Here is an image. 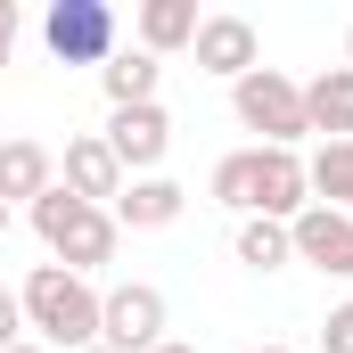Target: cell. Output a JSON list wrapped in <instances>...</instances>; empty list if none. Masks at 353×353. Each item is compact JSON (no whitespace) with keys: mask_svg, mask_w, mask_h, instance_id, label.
Here are the masks:
<instances>
[{"mask_svg":"<svg viewBox=\"0 0 353 353\" xmlns=\"http://www.w3.org/2000/svg\"><path fill=\"white\" fill-rule=\"evenodd\" d=\"M345 58H353V33H345Z\"/></svg>","mask_w":353,"mask_h":353,"instance_id":"4316f807","label":"cell"},{"mask_svg":"<svg viewBox=\"0 0 353 353\" xmlns=\"http://www.w3.org/2000/svg\"><path fill=\"white\" fill-rule=\"evenodd\" d=\"M197 0H140V50L148 58H173V50H189L197 41Z\"/></svg>","mask_w":353,"mask_h":353,"instance_id":"5bb4252c","label":"cell"},{"mask_svg":"<svg viewBox=\"0 0 353 353\" xmlns=\"http://www.w3.org/2000/svg\"><path fill=\"white\" fill-rule=\"evenodd\" d=\"M33 230H41V247H50L58 263L83 271V279H90L99 263H115V214L66 197V189H41V197H33Z\"/></svg>","mask_w":353,"mask_h":353,"instance_id":"7a4b0ae2","label":"cell"},{"mask_svg":"<svg viewBox=\"0 0 353 353\" xmlns=\"http://www.w3.org/2000/svg\"><path fill=\"white\" fill-rule=\"evenodd\" d=\"M99 345H115V353H157V345H165V296H157L148 279L107 288V296H99Z\"/></svg>","mask_w":353,"mask_h":353,"instance_id":"5b68a950","label":"cell"},{"mask_svg":"<svg viewBox=\"0 0 353 353\" xmlns=\"http://www.w3.org/2000/svg\"><path fill=\"white\" fill-rule=\"evenodd\" d=\"M0 239H8V205H0Z\"/></svg>","mask_w":353,"mask_h":353,"instance_id":"cb8c5ba5","label":"cell"},{"mask_svg":"<svg viewBox=\"0 0 353 353\" xmlns=\"http://www.w3.org/2000/svg\"><path fill=\"white\" fill-rule=\"evenodd\" d=\"M58 189L83 197V205H115V197H123V165H115V148H107L99 132L66 140V157H58Z\"/></svg>","mask_w":353,"mask_h":353,"instance_id":"ba28073f","label":"cell"},{"mask_svg":"<svg viewBox=\"0 0 353 353\" xmlns=\"http://www.w3.org/2000/svg\"><path fill=\"white\" fill-rule=\"evenodd\" d=\"M304 205H312L304 157H296V148H255V205H247V214H263V222H296Z\"/></svg>","mask_w":353,"mask_h":353,"instance_id":"52a82bcc","label":"cell"},{"mask_svg":"<svg viewBox=\"0 0 353 353\" xmlns=\"http://www.w3.org/2000/svg\"><path fill=\"white\" fill-rule=\"evenodd\" d=\"M157 74H165V58H148V50H115L107 66H99V83L115 107H148L157 99Z\"/></svg>","mask_w":353,"mask_h":353,"instance_id":"9a60e30c","label":"cell"},{"mask_svg":"<svg viewBox=\"0 0 353 353\" xmlns=\"http://www.w3.org/2000/svg\"><path fill=\"white\" fill-rule=\"evenodd\" d=\"M321 345H329V353H353V304H337V312L321 321Z\"/></svg>","mask_w":353,"mask_h":353,"instance_id":"d6986e66","label":"cell"},{"mask_svg":"<svg viewBox=\"0 0 353 353\" xmlns=\"http://www.w3.org/2000/svg\"><path fill=\"white\" fill-rule=\"evenodd\" d=\"M304 123L329 140H353V66H329L304 83Z\"/></svg>","mask_w":353,"mask_h":353,"instance_id":"4fadbf2b","label":"cell"},{"mask_svg":"<svg viewBox=\"0 0 353 353\" xmlns=\"http://www.w3.org/2000/svg\"><path fill=\"white\" fill-rule=\"evenodd\" d=\"M288 247H296V263H312V271H345L353 263V214L304 205V214L288 222Z\"/></svg>","mask_w":353,"mask_h":353,"instance_id":"9c48e42d","label":"cell"},{"mask_svg":"<svg viewBox=\"0 0 353 353\" xmlns=\"http://www.w3.org/2000/svg\"><path fill=\"white\" fill-rule=\"evenodd\" d=\"M41 189H58V157L41 140H0V205H33Z\"/></svg>","mask_w":353,"mask_h":353,"instance_id":"7c38bea8","label":"cell"},{"mask_svg":"<svg viewBox=\"0 0 353 353\" xmlns=\"http://www.w3.org/2000/svg\"><path fill=\"white\" fill-rule=\"evenodd\" d=\"M239 263H247V271H279V263H296V247H288V222L247 214V222H239Z\"/></svg>","mask_w":353,"mask_h":353,"instance_id":"e0dca14e","label":"cell"},{"mask_svg":"<svg viewBox=\"0 0 353 353\" xmlns=\"http://www.w3.org/2000/svg\"><path fill=\"white\" fill-rule=\"evenodd\" d=\"M255 353H288V345H255Z\"/></svg>","mask_w":353,"mask_h":353,"instance_id":"484cf974","label":"cell"},{"mask_svg":"<svg viewBox=\"0 0 353 353\" xmlns=\"http://www.w3.org/2000/svg\"><path fill=\"white\" fill-rule=\"evenodd\" d=\"M304 181H312V205L353 214V140H321V157L304 165Z\"/></svg>","mask_w":353,"mask_h":353,"instance_id":"2e32d148","label":"cell"},{"mask_svg":"<svg viewBox=\"0 0 353 353\" xmlns=\"http://www.w3.org/2000/svg\"><path fill=\"white\" fill-rule=\"evenodd\" d=\"M17 304H25V329H41V345H66V353L99 345V288L83 271L33 263V279L17 288Z\"/></svg>","mask_w":353,"mask_h":353,"instance_id":"6da1fadb","label":"cell"},{"mask_svg":"<svg viewBox=\"0 0 353 353\" xmlns=\"http://www.w3.org/2000/svg\"><path fill=\"white\" fill-rule=\"evenodd\" d=\"M157 353H197V345H173V337H165V345H157Z\"/></svg>","mask_w":353,"mask_h":353,"instance_id":"7402d4cb","label":"cell"},{"mask_svg":"<svg viewBox=\"0 0 353 353\" xmlns=\"http://www.w3.org/2000/svg\"><path fill=\"white\" fill-rule=\"evenodd\" d=\"M181 205H189V189L165 181V173H148V181H123V197H115L107 214H115V230H173Z\"/></svg>","mask_w":353,"mask_h":353,"instance_id":"8fae6325","label":"cell"},{"mask_svg":"<svg viewBox=\"0 0 353 353\" xmlns=\"http://www.w3.org/2000/svg\"><path fill=\"white\" fill-rule=\"evenodd\" d=\"M345 279H353V263H345Z\"/></svg>","mask_w":353,"mask_h":353,"instance_id":"83f0119b","label":"cell"},{"mask_svg":"<svg viewBox=\"0 0 353 353\" xmlns=\"http://www.w3.org/2000/svg\"><path fill=\"white\" fill-rule=\"evenodd\" d=\"M8 345H25V304L0 288V353H8Z\"/></svg>","mask_w":353,"mask_h":353,"instance_id":"ffe728a7","label":"cell"},{"mask_svg":"<svg viewBox=\"0 0 353 353\" xmlns=\"http://www.w3.org/2000/svg\"><path fill=\"white\" fill-rule=\"evenodd\" d=\"M8 50H17V0H0V66H8Z\"/></svg>","mask_w":353,"mask_h":353,"instance_id":"44dd1931","label":"cell"},{"mask_svg":"<svg viewBox=\"0 0 353 353\" xmlns=\"http://www.w3.org/2000/svg\"><path fill=\"white\" fill-rule=\"evenodd\" d=\"M41 41H50L58 66H107L115 58V8L107 0H50Z\"/></svg>","mask_w":353,"mask_h":353,"instance_id":"277c9868","label":"cell"},{"mask_svg":"<svg viewBox=\"0 0 353 353\" xmlns=\"http://www.w3.org/2000/svg\"><path fill=\"white\" fill-rule=\"evenodd\" d=\"M107 148H115V165H123V181H148L157 165H165V148H173V115L148 99V107H115V123L99 132Z\"/></svg>","mask_w":353,"mask_h":353,"instance_id":"8992f818","label":"cell"},{"mask_svg":"<svg viewBox=\"0 0 353 353\" xmlns=\"http://www.w3.org/2000/svg\"><path fill=\"white\" fill-rule=\"evenodd\" d=\"M214 205H230V214L247 222V205H255V148H239V157L214 165Z\"/></svg>","mask_w":353,"mask_h":353,"instance_id":"ac0fdd59","label":"cell"},{"mask_svg":"<svg viewBox=\"0 0 353 353\" xmlns=\"http://www.w3.org/2000/svg\"><path fill=\"white\" fill-rule=\"evenodd\" d=\"M189 50H197V66H205V74H222V83H239V74H255V66H263V58H255V25H247V17H205Z\"/></svg>","mask_w":353,"mask_h":353,"instance_id":"30bf717a","label":"cell"},{"mask_svg":"<svg viewBox=\"0 0 353 353\" xmlns=\"http://www.w3.org/2000/svg\"><path fill=\"white\" fill-rule=\"evenodd\" d=\"M83 353H115V345H83Z\"/></svg>","mask_w":353,"mask_h":353,"instance_id":"d4e9b609","label":"cell"},{"mask_svg":"<svg viewBox=\"0 0 353 353\" xmlns=\"http://www.w3.org/2000/svg\"><path fill=\"white\" fill-rule=\"evenodd\" d=\"M8 353H50V345H8Z\"/></svg>","mask_w":353,"mask_h":353,"instance_id":"603a6c76","label":"cell"},{"mask_svg":"<svg viewBox=\"0 0 353 353\" xmlns=\"http://www.w3.org/2000/svg\"><path fill=\"white\" fill-rule=\"evenodd\" d=\"M230 107H239L247 132H263V148H296V140H312V123H304V83H288L279 66L239 74V83H230Z\"/></svg>","mask_w":353,"mask_h":353,"instance_id":"3957f363","label":"cell"}]
</instances>
